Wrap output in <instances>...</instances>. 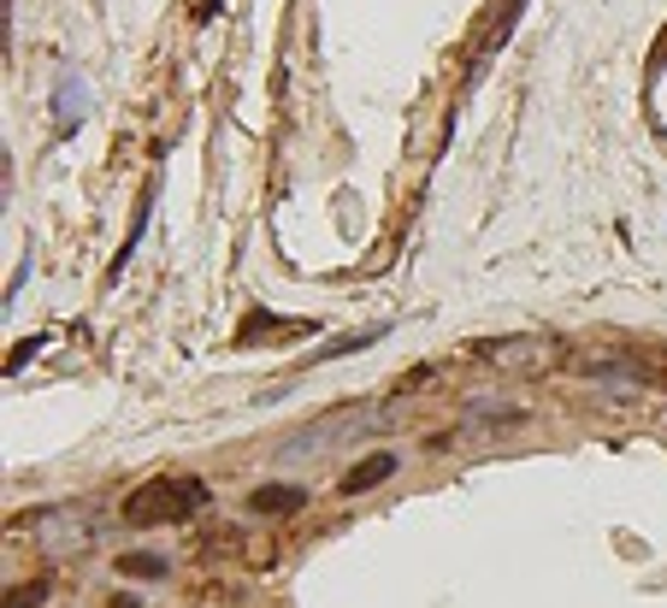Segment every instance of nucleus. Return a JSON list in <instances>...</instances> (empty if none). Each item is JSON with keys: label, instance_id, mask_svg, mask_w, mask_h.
<instances>
[{"label": "nucleus", "instance_id": "2", "mask_svg": "<svg viewBox=\"0 0 667 608\" xmlns=\"http://www.w3.org/2000/svg\"><path fill=\"white\" fill-rule=\"evenodd\" d=\"M479 360H490V367H502V372H544V367L561 360V349L549 343V337H502V343H485Z\"/></svg>", "mask_w": 667, "mask_h": 608}, {"label": "nucleus", "instance_id": "6", "mask_svg": "<svg viewBox=\"0 0 667 608\" xmlns=\"http://www.w3.org/2000/svg\"><path fill=\"white\" fill-rule=\"evenodd\" d=\"M53 101H60V112H53L60 130H78V124L89 119V89H83V78H60V94H53Z\"/></svg>", "mask_w": 667, "mask_h": 608}, {"label": "nucleus", "instance_id": "3", "mask_svg": "<svg viewBox=\"0 0 667 608\" xmlns=\"http://www.w3.org/2000/svg\"><path fill=\"white\" fill-rule=\"evenodd\" d=\"M579 367H590V372H626V378H638V385L667 390V349L661 343H644V349L620 355V360H579Z\"/></svg>", "mask_w": 667, "mask_h": 608}, {"label": "nucleus", "instance_id": "5", "mask_svg": "<svg viewBox=\"0 0 667 608\" xmlns=\"http://www.w3.org/2000/svg\"><path fill=\"white\" fill-rule=\"evenodd\" d=\"M249 508L255 515H296V508H308V485H260L249 490Z\"/></svg>", "mask_w": 667, "mask_h": 608}, {"label": "nucleus", "instance_id": "9", "mask_svg": "<svg viewBox=\"0 0 667 608\" xmlns=\"http://www.w3.org/2000/svg\"><path fill=\"white\" fill-rule=\"evenodd\" d=\"M42 343H48V337H24V343H18V349L7 355V372H18L24 360H36V349H42Z\"/></svg>", "mask_w": 667, "mask_h": 608}, {"label": "nucleus", "instance_id": "7", "mask_svg": "<svg viewBox=\"0 0 667 608\" xmlns=\"http://www.w3.org/2000/svg\"><path fill=\"white\" fill-rule=\"evenodd\" d=\"M119 574L125 579H166V556H155V549H130V556H119Z\"/></svg>", "mask_w": 667, "mask_h": 608}, {"label": "nucleus", "instance_id": "8", "mask_svg": "<svg viewBox=\"0 0 667 608\" xmlns=\"http://www.w3.org/2000/svg\"><path fill=\"white\" fill-rule=\"evenodd\" d=\"M48 597H53V579H30V585H12L0 608H42Z\"/></svg>", "mask_w": 667, "mask_h": 608}, {"label": "nucleus", "instance_id": "4", "mask_svg": "<svg viewBox=\"0 0 667 608\" xmlns=\"http://www.w3.org/2000/svg\"><path fill=\"white\" fill-rule=\"evenodd\" d=\"M385 479H396V455L390 449H372V455H360V461L342 472V497H367V490H378Z\"/></svg>", "mask_w": 667, "mask_h": 608}, {"label": "nucleus", "instance_id": "1", "mask_svg": "<svg viewBox=\"0 0 667 608\" xmlns=\"http://www.w3.org/2000/svg\"><path fill=\"white\" fill-rule=\"evenodd\" d=\"M213 502V490L201 479H148L125 497V526H166V520H196Z\"/></svg>", "mask_w": 667, "mask_h": 608}]
</instances>
